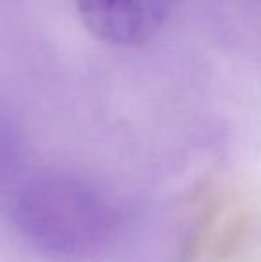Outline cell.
Segmentation results:
<instances>
[{
    "mask_svg": "<svg viewBox=\"0 0 261 262\" xmlns=\"http://www.w3.org/2000/svg\"><path fill=\"white\" fill-rule=\"evenodd\" d=\"M111 202L70 173H43L14 191L13 221L36 250L59 260H84L109 245L116 230Z\"/></svg>",
    "mask_w": 261,
    "mask_h": 262,
    "instance_id": "cell-1",
    "label": "cell"
},
{
    "mask_svg": "<svg viewBox=\"0 0 261 262\" xmlns=\"http://www.w3.org/2000/svg\"><path fill=\"white\" fill-rule=\"evenodd\" d=\"M172 0H75L86 29L115 47H139L157 34Z\"/></svg>",
    "mask_w": 261,
    "mask_h": 262,
    "instance_id": "cell-2",
    "label": "cell"
},
{
    "mask_svg": "<svg viewBox=\"0 0 261 262\" xmlns=\"http://www.w3.org/2000/svg\"><path fill=\"white\" fill-rule=\"evenodd\" d=\"M22 164H24V148L16 123L0 107V196L18 189Z\"/></svg>",
    "mask_w": 261,
    "mask_h": 262,
    "instance_id": "cell-3",
    "label": "cell"
}]
</instances>
